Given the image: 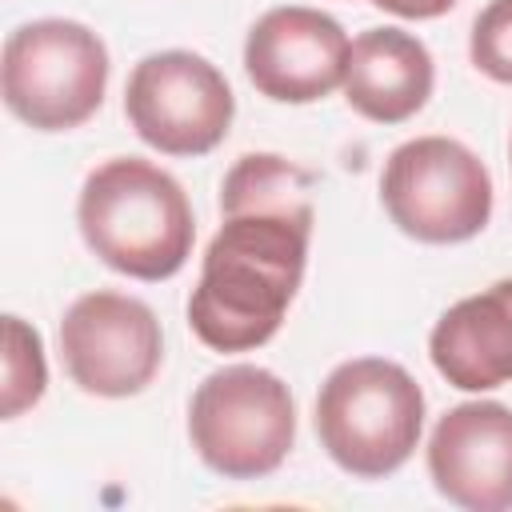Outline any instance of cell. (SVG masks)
I'll return each mask as SVG.
<instances>
[{
    "label": "cell",
    "instance_id": "8",
    "mask_svg": "<svg viewBox=\"0 0 512 512\" xmlns=\"http://www.w3.org/2000/svg\"><path fill=\"white\" fill-rule=\"evenodd\" d=\"M60 360L88 396L124 400L152 384L164 364V332L156 312L112 288L84 292L60 320Z\"/></svg>",
    "mask_w": 512,
    "mask_h": 512
},
{
    "label": "cell",
    "instance_id": "4",
    "mask_svg": "<svg viewBox=\"0 0 512 512\" xmlns=\"http://www.w3.org/2000/svg\"><path fill=\"white\" fill-rule=\"evenodd\" d=\"M188 440L224 480L272 476L296 440L288 384L260 364H224L208 372L188 400Z\"/></svg>",
    "mask_w": 512,
    "mask_h": 512
},
{
    "label": "cell",
    "instance_id": "12",
    "mask_svg": "<svg viewBox=\"0 0 512 512\" xmlns=\"http://www.w3.org/2000/svg\"><path fill=\"white\" fill-rule=\"evenodd\" d=\"M432 84V52L404 28H368L348 48L344 100L372 124H404L428 104Z\"/></svg>",
    "mask_w": 512,
    "mask_h": 512
},
{
    "label": "cell",
    "instance_id": "14",
    "mask_svg": "<svg viewBox=\"0 0 512 512\" xmlns=\"http://www.w3.org/2000/svg\"><path fill=\"white\" fill-rule=\"evenodd\" d=\"M468 56L476 72L496 84H512V0H488L468 36Z\"/></svg>",
    "mask_w": 512,
    "mask_h": 512
},
{
    "label": "cell",
    "instance_id": "3",
    "mask_svg": "<svg viewBox=\"0 0 512 512\" xmlns=\"http://www.w3.org/2000/svg\"><path fill=\"white\" fill-rule=\"evenodd\" d=\"M316 440L356 480H384L408 464L424 432V392L412 372L384 356L336 364L316 392Z\"/></svg>",
    "mask_w": 512,
    "mask_h": 512
},
{
    "label": "cell",
    "instance_id": "5",
    "mask_svg": "<svg viewBox=\"0 0 512 512\" xmlns=\"http://www.w3.org/2000/svg\"><path fill=\"white\" fill-rule=\"evenodd\" d=\"M108 48L64 16H40L8 32L0 56V92L16 120L36 132L80 128L104 104Z\"/></svg>",
    "mask_w": 512,
    "mask_h": 512
},
{
    "label": "cell",
    "instance_id": "6",
    "mask_svg": "<svg viewBox=\"0 0 512 512\" xmlns=\"http://www.w3.org/2000/svg\"><path fill=\"white\" fill-rule=\"evenodd\" d=\"M388 220L420 244H464L488 228L492 176L452 136H416L388 152L380 172Z\"/></svg>",
    "mask_w": 512,
    "mask_h": 512
},
{
    "label": "cell",
    "instance_id": "13",
    "mask_svg": "<svg viewBox=\"0 0 512 512\" xmlns=\"http://www.w3.org/2000/svg\"><path fill=\"white\" fill-rule=\"evenodd\" d=\"M48 364L40 332L28 328L20 316H4V420H16L44 396Z\"/></svg>",
    "mask_w": 512,
    "mask_h": 512
},
{
    "label": "cell",
    "instance_id": "15",
    "mask_svg": "<svg viewBox=\"0 0 512 512\" xmlns=\"http://www.w3.org/2000/svg\"><path fill=\"white\" fill-rule=\"evenodd\" d=\"M372 4L392 16H404V20H436L456 8V0H372Z\"/></svg>",
    "mask_w": 512,
    "mask_h": 512
},
{
    "label": "cell",
    "instance_id": "1",
    "mask_svg": "<svg viewBox=\"0 0 512 512\" xmlns=\"http://www.w3.org/2000/svg\"><path fill=\"white\" fill-rule=\"evenodd\" d=\"M220 216L188 296V328L212 352H252L280 332L300 292L316 224L312 172L276 152H244L224 172Z\"/></svg>",
    "mask_w": 512,
    "mask_h": 512
},
{
    "label": "cell",
    "instance_id": "9",
    "mask_svg": "<svg viewBox=\"0 0 512 512\" xmlns=\"http://www.w3.org/2000/svg\"><path fill=\"white\" fill-rule=\"evenodd\" d=\"M348 48L352 40L336 16L304 4H280L248 28L244 72L252 88L276 104H312L344 84Z\"/></svg>",
    "mask_w": 512,
    "mask_h": 512
},
{
    "label": "cell",
    "instance_id": "10",
    "mask_svg": "<svg viewBox=\"0 0 512 512\" xmlns=\"http://www.w3.org/2000/svg\"><path fill=\"white\" fill-rule=\"evenodd\" d=\"M432 488L468 512L512 508V408L500 400H464L448 408L428 440Z\"/></svg>",
    "mask_w": 512,
    "mask_h": 512
},
{
    "label": "cell",
    "instance_id": "7",
    "mask_svg": "<svg viewBox=\"0 0 512 512\" xmlns=\"http://www.w3.org/2000/svg\"><path fill=\"white\" fill-rule=\"evenodd\" d=\"M124 116L148 148L164 156H204L228 136L236 96L208 56L164 48L132 64Z\"/></svg>",
    "mask_w": 512,
    "mask_h": 512
},
{
    "label": "cell",
    "instance_id": "2",
    "mask_svg": "<svg viewBox=\"0 0 512 512\" xmlns=\"http://www.w3.org/2000/svg\"><path fill=\"white\" fill-rule=\"evenodd\" d=\"M76 224L100 264L148 284L176 276L196 240L188 192L140 156H112L84 176Z\"/></svg>",
    "mask_w": 512,
    "mask_h": 512
},
{
    "label": "cell",
    "instance_id": "11",
    "mask_svg": "<svg viewBox=\"0 0 512 512\" xmlns=\"http://www.w3.org/2000/svg\"><path fill=\"white\" fill-rule=\"evenodd\" d=\"M436 372L460 392H492L512 380V276L456 300L428 332Z\"/></svg>",
    "mask_w": 512,
    "mask_h": 512
},
{
    "label": "cell",
    "instance_id": "16",
    "mask_svg": "<svg viewBox=\"0 0 512 512\" xmlns=\"http://www.w3.org/2000/svg\"><path fill=\"white\" fill-rule=\"evenodd\" d=\"M508 156H512V144H508Z\"/></svg>",
    "mask_w": 512,
    "mask_h": 512
}]
</instances>
